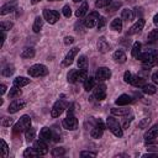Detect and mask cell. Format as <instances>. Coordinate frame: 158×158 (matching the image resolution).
<instances>
[{
	"instance_id": "6da1fadb",
	"label": "cell",
	"mask_w": 158,
	"mask_h": 158,
	"mask_svg": "<svg viewBox=\"0 0 158 158\" xmlns=\"http://www.w3.org/2000/svg\"><path fill=\"white\" fill-rule=\"evenodd\" d=\"M138 59L143 63V67H146V68H151V67H153L154 64L158 63V49H151V51H147V52L139 54Z\"/></svg>"
},
{
	"instance_id": "7a4b0ae2",
	"label": "cell",
	"mask_w": 158,
	"mask_h": 158,
	"mask_svg": "<svg viewBox=\"0 0 158 158\" xmlns=\"http://www.w3.org/2000/svg\"><path fill=\"white\" fill-rule=\"evenodd\" d=\"M30 127H31V117H30L28 115H23V116H21L20 120L15 123L12 131H14L15 135H19V133H21V132H25V131H26L27 128H30Z\"/></svg>"
},
{
	"instance_id": "3957f363",
	"label": "cell",
	"mask_w": 158,
	"mask_h": 158,
	"mask_svg": "<svg viewBox=\"0 0 158 158\" xmlns=\"http://www.w3.org/2000/svg\"><path fill=\"white\" fill-rule=\"evenodd\" d=\"M106 126L116 137H122L123 136V131L121 128V125L118 123V121L115 117H112V116L107 117L106 118Z\"/></svg>"
},
{
	"instance_id": "277c9868",
	"label": "cell",
	"mask_w": 158,
	"mask_h": 158,
	"mask_svg": "<svg viewBox=\"0 0 158 158\" xmlns=\"http://www.w3.org/2000/svg\"><path fill=\"white\" fill-rule=\"evenodd\" d=\"M28 75L37 78V77H44L48 74V68L43 64H33L27 69Z\"/></svg>"
},
{
	"instance_id": "5b68a950",
	"label": "cell",
	"mask_w": 158,
	"mask_h": 158,
	"mask_svg": "<svg viewBox=\"0 0 158 158\" xmlns=\"http://www.w3.org/2000/svg\"><path fill=\"white\" fill-rule=\"evenodd\" d=\"M99 19H100L99 14H98L96 11H93V12H90V14L84 19L83 23H84L85 27H88V28H93V27H95V26L98 25Z\"/></svg>"
},
{
	"instance_id": "8992f818",
	"label": "cell",
	"mask_w": 158,
	"mask_h": 158,
	"mask_svg": "<svg viewBox=\"0 0 158 158\" xmlns=\"http://www.w3.org/2000/svg\"><path fill=\"white\" fill-rule=\"evenodd\" d=\"M62 125H63V127H64L65 130L74 131V130H77V128H78V120H77V118H75V116L72 114V115H68V116L63 120Z\"/></svg>"
},
{
	"instance_id": "52a82bcc",
	"label": "cell",
	"mask_w": 158,
	"mask_h": 158,
	"mask_svg": "<svg viewBox=\"0 0 158 158\" xmlns=\"http://www.w3.org/2000/svg\"><path fill=\"white\" fill-rule=\"evenodd\" d=\"M43 19H44L48 23L53 25V23H56V22L59 20V12L56 11V10L44 9V10H43Z\"/></svg>"
},
{
	"instance_id": "ba28073f",
	"label": "cell",
	"mask_w": 158,
	"mask_h": 158,
	"mask_svg": "<svg viewBox=\"0 0 158 158\" xmlns=\"http://www.w3.org/2000/svg\"><path fill=\"white\" fill-rule=\"evenodd\" d=\"M104 128H105V126H104L102 121H101L100 118L95 120V125H94L93 130L90 131L91 137H93V138H96V139L100 138V137L102 136V133H104Z\"/></svg>"
},
{
	"instance_id": "9c48e42d",
	"label": "cell",
	"mask_w": 158,
	"mask_h": 158,
	"mask_svg": "<svg viewBox=\"0 0 158 158\" xmlns=\"http://www.w3.org/2000/svg\"><path fill=\"white\" fill-rule=\"evenodd\" d=\"M65 106H67V104L64 101H62V100L56 101L53 107H52V110H51V116L52 117H58L59 115L63 114V111L65 110Z\"/></svg>"
},
{
	"instance_id": "30bf717a",
	"label": "cell",
	"mask_w": 158,
	"mask_h": 158,
	"mask_svg": "<svg viewBox=\"0 0 158 158\" xmlns=\"http://www.w3.org/2000/svg\"><path fill=\"white\" fill-rule=\"evenodd\" d=\"M110 77H111V70H110L109 68H106V67H100V68H98V70H96V73H95V79H96L98 81H104V80L109 79Z\"/></svg>"
},
{
	"instance_id": "8fae6325",
	"label": "cell",
	"mask_w": 158,
	"mask_h": 158,
	"mask_svg": "<svg viewBox=\"0 0 158 158\" xmlns=\"http://www.w3.org/2000/svg\"><path fill=\"white\" fill-rule=\"evenodd\" d=\"M33 148L37 151V153L40 154V156H43V154H47L48 153V146H47V142L46 141H43V139H37V141H35V143H33Z\"/></svg>"
},
{
	"instance_id": "7c38bea8",
	"label": "cell",
	"mask_w": 158,
	"mask_h": 158,
	"mask_svg": "<svg viewBox=\"0 0 158 158\" xmlns=\"http://www.w3.org/2000/svg\"><path fill=\"white\" fill-rule=\"evenodd\" d=\"M94 96L96 100H104L106 98V85L105 84H98L95 88H94Z\"/></svg>"
},
{
	"instance_id": "4fadbf2b",
	"label": "cell",
	"mask_w": 158,
	"mask_h": 158,
	"mask_svg": "<svg viewBox=\"0 0 158 158\" xmlns=\"http://www.w3.org/2000/svg\"><path fill=\"white\" fill-rule=\"evenodd\" d=\"M26 106V102L23 101V100H20V99H15L10 105H9V107H7V111L10 112V114H15V112H17L19 110H21V109H23Z\"/></svg>"
},
{
	"instance_id": "5bb4252c",
	"label": "cell",
	"mask_w": 158,
	"mask_h": 158,
	"mask_svg": "<svg viewBox=\"0 0 158 158\" xmlns=\"http://www.w3.org/2000/svg\"><path fill=\"white\" fill-rule=\"evenodd\" d=\"M144 23H146V21H144L143 19H138V20L130 27V30L127 31V36H131V35H135V33L141 32L142 28H143V26H144Z\"/></svg>"
},
{
	"instance_id": "9a60e30c",
	"label": "cell",
	"mask_w": 158,
	"mask_h": 158,
	"mask_svg": "<svg viewBox=\"0 0 158 158\" xmlns=\"http://www.w3.org/2000/svg\"><path fill=\"white\" fill-rule=\"evenodd\" d=\"M78 52H79V48H78V47H74V48L69 49V52L67 53V56H65V58H64V60H63V65H64V67H69V65L73 63L74 57L78 54Z\"/></svg>"
},
{
	"instance_id": "2e32d148",
	"label": "cell",
	"mask_w": 158,
	"mask_h": 158,
	"mask_svg": "<svg viewBox=\"0 0 158 158\" xmlns=\"http://www.w3.org/2000/svg\"><path fill=\"white\" fill-rule=\"evenodd\" d=\"M16 5H17L16 0H14V1H11V2H7V4H5V5H2L1 9H0V15H6V14L12 12V11L16 9Z\"/></svg>"
},
{
	"instance_id": "e0dca14e",
	"label": "cell",
	"mask_w": 158,
	"mask_h": 158,
	"mask_svg": "<svg viewBox=\"0 0 158 158\" xmlns=\"http://www.w3.org/2000/svg\"><path fill=\"white\" fill-rule=\"evenodd\" d=\"M156 137H158V123L153 125L151 128H148V131L144 133V139L149 141V139H154Z\"/></svg>"
},
{
	"instance_id": "ac0fdd59",
	"label": "cell",
	"mask_w": 158,
	"mask_h": 158,
	"mask_svg": "<svg viewBox=\"0 0 158 158\" xmlns=\"http://www.w3.org/2000/svg\"><path fill=\"white\" fill-rule=\"evenodd\" d=\"M132 101H133V99H132L128 94H122V95H120V96L116 99V105H118V106H125V105L131 104Z\"/></svg>"
},
{
	"instance_id": "d6986e66",
	"label": "cell",
	"mask_w": 158,
	"mask_h": 158,
	"mask_svg": "<svg viewBox=\"0 0 158 158\" xmlns=\"http://www.w3.org/2000/svg\"><path fill=\"white\" fill-rule=\"evenodd\" d=\"M98 51L100 52V53H106V52H109L110 51V44L106 42V40L104 38V37H101V38H99V41H98Z\"/></svg>"
},
{
	"instance_id": "ffe728a7",
	"label": "cell",
	"mask_w": 158,
	"mask_h": 158,
	"mask_svg": "<svg viewBox=\"0 0 158 158\" xmlns=\"http://www.w3.org/2000/svg\"><path fill=\"white\" fill-rule=\"evenodd\" d=\"M40 138L46 141V142H49L52 138H53V133L51 131V128L48 127H43L41 131H40Z\"/></svg>"
},
{
	"instance_id": "44dd1931",
	"label": "cell",
	"mask_w": 158,
	"mask_h": 158,
	"mask_svg": "<svg viewBox=\"0 0 158 158\" xmlns=\"http://www.w3.org/2000/svg\"><path fill=\"white\" fill-rule=\"evenodd\" d=\"M30 83V79L26 78V77H17L14 79V85L17 86V88H22V86H26L27 84Z\"/></svg>"
},
{
	"instance_id": "7402d4cb",
	"label": "cell",
	"mask_w": 158,
	"mask_h": 158,
	"mask_svg": "<svg viewBox=\"0 0 158 158\" xmlns=\"http://www.w3.org/2000/svg\"><path fill=\"white\" fill-rule=\"evenodd\" d=\"M114 59H115V62H117V63H125L126 62V59H127V57H126V54H125V52L123 51H121V49H118V51H116L115 53H114Z\"/></svg>"
},
{
	"instance_id": "603a6c76",
	"label": "cell",
	"mask_w": 158,
	"mask_h": 158,
	"mask_svg": "<svg viewBox=\"0 0 158 158\" xmlns=\"http://www.w3.org/2000/svg\"><path fill=\"white\" fill-rule=\"evenodd\" d=\"M144 84H146V79L144 78L138 77V75H133L132 80H131V85H133L136 88H142Z\"/></svg>"
},
{
	"instance_id": "cb8c5ba5",
	"label": "cell",
	"mask_w": 158,
	"mask_h": 158,
	"mask_svg": "<svg viewBox=\"0 0 158 158\" xmlns=\"http://www.w3.org/2000/svg\"><path fill=\"white\" fill-rule=\"evenodd\" d=\"M110 27H111V30H114V31L121 32V30H122V20L118 19V17L114 19V20L111 21V23H110Z\"/></svg>"
},
{
	"instance_id": "d4e9b609",
	"label": "cell",
	"mask_w": 158,
	"mask_h": 158,
	"mask_svg": "<svg viewBox=\"0 0 158 158\" xmlns=\"http://www.w3.org/2000/svg\"><path fill=\"white\" fill-rule=\"evenodd\" d=\"M133 17H135V14H133V11L131 9H123L121 11V19L122 20L131 21V20H133Z\"/></svg>"
},
{
	"instance_id": "484cf974",
	"label": "cell",
	"mask_w": 158,
	"mask_h": 158,
	"mask_svg": "<svg viewBox=\"0 0 158 158\" xmlns=\"http://www.w3.org/2000/svg\"><path fill=\"white\" fill-rule=\"evenodd\" d=\"M88 9H89V5H88V2L86 1H83V4H81V6L75 11V16L77 17H83L86 12H88Z\"/></svg>"
},
{
	"instance_id": "4316f807",
	"label": "cell",
	"mask_w": 158,
	"mask_h": 158,
	"mask_svg": "<svg viewBox=\"0 0 158 158\" xmlns=\"http://www.w3.org/2000/svg\"><path fill=\"white\" fill-rule=\"evenodd\" d=\"M42 26H43V19H42L41 16H37V17L35 19V22H33V26H32V30H33V32L38 33V32L41 31Z\"/></svg>"
},
{
	"instance_id": "83f0119b",
	"label": "cell",
	"mask_w": 158,
	"mask_h": 158,
	"mask_svg": "<svg viewBox=\"0 0 158 158\" xmlns=\"http://www.w3.org/2000/svg\"><path fill=\"white\" fill-rule=\"evenodd\" d=\"M94 86H95V78L88 77V78L84 80V89H85L86 91H90V90L94 89Z\"/></svg>"
},
{
	"instance_id": "f1b7e54d",
	"label": "cell",
	"mask_w": 158,
	"mask_h": 158,
	"mask_svg": "<svg viewBox=\"0 0 158 158\" xmlns=\"http://www.w3.org/2000/svg\"><path fill=\"white\" fill-rule=\"evenodd\" d=\"M141 47H142V44H141L139 42H135V43H133L132 51H131V54H132L133 58H137V59H138V57H139V54H141Z\"/></svg>"
},
{
	"instance_id": "f546056e",
	"label": "cell",
	"mask_w": 158,
	"mask_h": 158,
	"mask_svg": "<svg viewBox=\"0 0 158 158\" xmlns=\"http://www.w3.org/2000/svg\"><path fill=\"white\" fill-rule=\"evenodd\" d=\"M21 57L22 58H32V57H35V48L33 47L23 48L22 52H21Z\"/></svg>"
},
{
	"instance_id": "4dcf8cb0",
	"label": "cell",
	"mask_w": 158,
	"mask_h": 158,
	"mask_svg": "<svg viewBox=\"0 0 158 158\" xmlns=\"http://www.w3.org/2000/svg\"><path fill=\"white\" fill-rule=\"evenodd\" d=\"M130 111H131V109H128V107H122V109H116V107H114V109H111V114H112V115H118V116L128 115Z\"/></svg>"
},
{
	"instance_id": "1f68e13d",
	"label": "cell",
	"mask_w": 158,
	"mask_h": 158,
	"mask_svg": "<svg viewBox=\"0 0 158 158\" xmlns=\"http://www.w3.org/2000/svg\"><path fill=\"white\" fill-rule=\"evenodd\" d=\"M88 78V73L86 69H77V77H75V83L77 81H84Z\"/></svg>"
},
{
	"instance_id": "d6a6232c",
	"label": "cell",
	"mask_w": 158,
	"mask_h": 158,
	"mask_svg": "<svg viewBox=\"0 0 158 158\" xmlns=\"http://www.w3.org/2000/svg\"><path fill=\"white\" fill-rule=\"evenodd\" d=\"M142 91H143L144 94H147V95H153V94H156L157 89H156V86L152 85V84H144V85L142 86Z\"/></svg>"
},
{
	"instance_id": "836d02e7",
	"label": "cell",
	"mask_w": 158,
	"mask_h": 158,
	"mask_svg": "<svg viewBox=\"0 0 158 158\" xmlns=\"http://www.w3.org/2000/svg\"><path fill=\"white\" fill-rule=\"evenodd\" d=\"M25 136H26V139H27L28 142L33 141V139H35V137H36V130H35L33 127L27 128V130L25 131Z\"/></svg>"
},
{
	"instance_id": "e575fe53",
	"label": "cell",
	"mask_w": 158,
	"mask_h": 158,
	"mask_svg": "<svg viewBox=\"0 0 158 158\" xmlns=\"http://www.w3.org/2000/svg\"><path fill=\"white\" fill-rule=\"evenodd\" d=\"M21 95V90H20V88H17V86H12L11 89H10V91H9V99H15V98H17V96H20Z\"/></svg>"
},
{
	"instance_id": "d590c367",
	"label": "cell",
	"mask_w": 158,
	"mask_h": 158,
	"mask_svg": "<svg viewBox=\"0 0 158 158\" xmlns=\"http://www.w3.org/2000/svg\"><path fill=\"white\" fill-rule=\"evenodd\" d=\"M78 67L79 69H86L88 68V59L85 56H80L78 59Z\"/></svg>"
},
{
	"instance_id": "8d00e7d4",
	"label": "cell",
	"mask_w": 158,
	"mask_h": 158,
	"mask_svg": "<svg viewBox=\"0 0 158 158\" xmlns=\"http://www.w3.org/2000/svg\"><path fill=\"white\" fill-rule=\"evenodd\" d=\"M111 2H112V0H96V2H95V7H96V9L107 7Z\"/></svg>"
},
{
	"instance_id": "74e56055",
	"label": "cell",
	"mask_w": 158,
	"mask_h": 158,
	"mask_svg": "<svg viewBox=\"0 0 158 158\" xmlns=\"http://www.w3.org/2000/svg\"><path fill=\"white\" fill-rule=\"evenodd\" d=\"M14 72H15V69H14V65H6L4 69H2V72H1V74L4 75V77H10V75H12L14 74Z\"/></svg>"
},
{
	"instance_id": "f35d334b",
	"label": "cell",
	"mask_w": 158,
	"mask_h": 158,
	"mask_svg": "<svg viewBox=\"0 0 158 158\" xmlns=\"http://www.w3.org/2000/svg\"><path fill=\"white\" fill-rule=\"evenodd\" d=\"M37 156H40V154L37 153V151H36L35 148H27V149L23 152V157H25V158H30V157H37Z\"/></svg>"
},
{
	"instance_id": "ab89813d",
	"label": "cell",
	"mask_w": 158,
	"mask_h": 158,
	"mask_svg": "<svg viewBox=\"0 0 158 158\" xmlns=\"http://www.w3.org/2000/svg\"><path fill=\"white\" fill-rule=\"evenodd\" d=\"M64 154H65V149L63 147H56L52 151V156L53 157H60V156H64Z\"/></svg>"
},
{
	"instance_id": "60d3db41",
	"label": "cell",
	"mask_w": 158,
	"mask_h": 158,
	"mask_svg": "<svg viewBox=\"0 0 158 158\" xmlns=\"http://www.w3.org/2000/svg\"><path fill=\"white\" fill-rule=\"evenodd\" d=\"M147 149L148 151H156V152H158V142H152V139L147 141Z\"/></svg>"
},
{
	"instance_id": "b9f144b4",
	"label": "cell",
	"mask_w": 158,
	"mask_h": 158,
	"mask_svg": "<svg viewBox=\"0 0 158 158\" xmlns=\"http://www.w3.org/2000/svg\"><path fill=\"white\" fill-rule=\"evenodd\" d=\"M147 38H148V41H157V40H158V28L152 30V31L148 33Z\"/></svg>"
},
{
	"instance_id": "7bdbcfd3",
	"label": "cell",
	"mask_w": 158,
	"mask_h": 158,
	"mask_svg": "<svg viewBox=\"0 0 158 158\" xmlns=\"http://www.w3.org/2000/svg\"><path fill=\"white\" fill-rule=\"evenodd\" d=\"M0 27H1V31H9L12 27V22H10V21H2L0 23Z\"/></svg>"
},
{
	"instance_id": "ee69618b",
	"label": "cell",
	"mask_w": 158,
	"mask_h": 158,
	"mask_svg": "<svg viewBox=\"0 0 158 158\" xmlns=\"http://www.w3.org/2000/svg\"><path fill=\"white\" fill-rule=\"evenodd\" d=\"M75 77H77V69H73L68 73V81L69 83H75Z\"/></svg>"
},
{
	"instance_id": "f6af8a7d",
	"label": "cell",
	"mask_w": 158,
	"mask_h": 158,
	"mask_svg": "<svg viewBox=\"0 0 158 158\" xmlns=\"http://www.w3.org/2000/svg\"><path fill=\"white\" fill-rule=\"evenodd\" d=\"M1 151H2V157H7L9 153V147L4 139H1Z\"/></svg>"
},
{
	"instance_id": "bcb514c9",
	"label": "cell",
	"mask_w": 158,
	"mask_h": 158,
	"mask_svg": "<svg viewBox=\"0 0 158 158\" xmlns=\"http://www.w3.org/2000/svg\"><path fill=\"white\" fill-rule=\"evenodd\" d=\"M63 15H64L65 17H70L72 10H70V6H69V5H64V6H63Z\"/></svg>"
},
{
	"instance_id": "7dc6e473",
	"label": "cell",
	"mask_w": 158,
	"mask_h": 158,
	"mask_svg": "<svg viewBox=\"0 0 158 158\" xmlns=\"http://www.w3.org/2000/svg\"><path fill=\"white\" fill-rule=\"evenodd\" d=\"M132 78H133V75L131 74V72H125V74H123V80L126 81V83H128V84H131V80H132Z\"/></svg>"
},
{
	"instance_id": "c3c4849f",
	"label": "cell",
	"mask_w": 158,
	"mask_h": 158,
	"mask_svg": "<svg viewBox=\"0 0 158 158\" xmlns=\"http://www.w3.org/2000/svg\"><path fill=\"white\" fill-rule=\"evenodd\" d=\"M2 126H5V127H9V126H11L12 123H14V120L11 118V117H5L4 120H2Z\"/></svg>"
},
{
	"instance_id": "681fc988",
	"label": "cell",
	"mask_w": 158,
	"mask_h": 158,
	"mask_svg": "<svg viewBox=\"0 0 158 158\" xmlns=\"http://www.w3.org/2000/svg\"><path fill=\"white\" fill-rule=\"evenodd\" d=\"M105 25H106V19H105V17H100V19H99V21H98L96 27H98V30H101Z\"/></svg>"
},
{
	"instance_id": "f907efd6",
	"label": "cell",
	"mask_w": 158,
	"mask_h": 158,
	"mask_svg": "<svg viewBox=\"0 0 158 158\" xmlns=\"http://www.w3.org/2000/svg\"><path fill=\"white\" fill-rule=\"evenodd\" d=\"M81 157H96V153L95 152H89V151H83L80 153Z\"/></svg>"
},
{
	"instance_id": "816d5d0a",
	"label": "cell",
	"mask_w": 158,
	"mask_h": 158,
	"mask_svg": "<svg viewBox=\"0 0 158 158\" xmlns=\"http://www.w3.org/2000/svg\"><path fill=\"white\" fill-rule=\"evenodd\" d=\"M149 121H151V118H143V120H142V121L138 123V126L143 128V127H146V126L149 123Z\"/></svg>"
},
{
	"instance_id": "f5cc1de1",
	"label": "cell",
	"mask_w": 158,
	"mask_h": 158,
	"mask_svg": "<svg viewBox=\"0 0 158 158\" xmlns=\"http://www.w3.org/2000/svg\"><path fill=\"white\" fill-rule=\"evenodd\" d=\"M73 42H74V37H72V36L64 37V43H65V44H72Z\"/></svg>"
},
{
	"instance_id": "db71d44e",
	"label": "cell",
	"mask_w": 158,
	"mask_h": 158,
	"mask_svg": "<svg viewBox=\"0 0 158 158\" xmlns=\"http://www.w3.org/2000/svg\"><path fill=\"white\" fill-rule=\"evenodd\" d=\"M151 79H152V81H153L154 84H158V72H154V73L152 74Z\"/></svg>"
},
{
	"instance_id": "11a10c76",
	"label": "cell",
	"mask_w": 158,
	"mask_h": 158,
	"mask_svg": "<svg viewBox=\"0 0 158 158\" xmlns=\"http://www.w3.org/2000/svg\"><path fill=\"white\" fill-rule=\"evenodd\" d=\"M120 5H121V2H115L114 6H112V7L110 9V11H107V12H114V11H116V9H117Z\"/></svg>"
},
{
	"instance_id": "9f6ffc18",
	"label": "cell",
	"mask_w": 158,
	"mask_h": 158,
	"mask_svg": "<svg viewBox=\"0 0 158 158\" xmlns=\"http://www.w3.org/2000/svg\"><path fill=\"white\" fill-rule=\"evenodd\" d=\"M144 158H148V157H153V158H158V153H147V154H143Z\"/></svg>"
},
{
	"instance_id": "6f0895ef",
	"label": "cell",
	"mask_w": 158,
	"mask_h": 158,
	"mask_svg": "<svg viewBox=\"0 0 158 158\" xmlns=\"http://www.w3.org/2000/svg\"><path fill=\"white\" fill-rule=\"evenodd\" d=\"M5 91H6V85L5 84H1L0 85V94L2 95V94H5Z\"/></svg>"
},
{
	"instance_id": "680465c9",
	"label": "cell",
	"mask_w": 158,
	"mask_h": 158,
	"mask_svg": "<svg viewBox=\"0 0 158 158\" xmlns=\"http://www.w3.org/2000/svg\"><path fill=\"white\" fill-rule=\"evenodd\" d=\"M59 139H60V136H59L58 133H54V135H53V141H54V142H58Z\"/></svg>"
},
{
	"instance_id": "91938a15",
	"label": "cell",
	"mask_w": 158,
	"mask_h": 158,
	"mask_svg": "<svg viewBox=\"0 0 158 158\" xmlns=\"http://www.w3.org/2000/svg\"><path fill=\"white\" fill-rule=\"evenodd\" d=\"M132 118H133V117H130V120L125 122V125H123V128H127V127L130 126V123H131V121H132Z\"/></svg>"
},
{
	"instance_id": "94428289",
	"label": "cell",
	"mask_w": 158,
	"mask_h": 158,
	"mask_svg": "<svg viewBox=\"0 0 158 158\" xmlns=\"http://www.w3.org/2000/svg\"><path fill=\"white\" fill-rule=\"evenodd\" d=\"M153 22H154L156 26H158V14L154 15V17H153Z\"/></svg>"
},
{
	"instance_id": "6125c7cd",
	"label": "cell",
	"mask_w": 158,
	"mask_h": 158,
	"mask_svg": "<svg viewBox=\"0 0 158 158\" xmlns=\"http://www.w3.org/2000/svg\"><path fill=\"white\" fill-rule=\"evenodd\" d=\"M41 0H31V4H37V2H40Z\"/></svg>"
},
{
	"instance_id": "be15d7a7",
	"label": "cell",
	"mask_w": 158,
	"mask_h": 158,
	"mask_svg": "<svg viewBox=\"0 0 158 158\" xmlns=\"http://www.w3.org/2000/svg\"><path fill=\"white\" fill-rule=\"evenodd\" d=\"M74 2H79V1H84V0H73Z\"/></svg>"
},
{
	"instance_id": "e7e4bbea",
	"label": "cell",
	"mask_w": 158,
	"mask_h": 158,
	"mask_svg": "<svg viewBox=\"0 0 158 158\" xmlns=\"http://www.w3.org/2000/svg\"><path fill=\"white\" fill-rule=\"evenodd\" d=\"M48 1H56V0H48Z\"/></svg>"
}]
</instances>
